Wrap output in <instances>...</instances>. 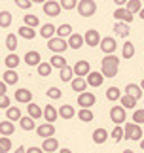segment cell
Returning a JSON list of instances; mask_svg holds the SVG:
<instances>
[{
    "mask_svg": "<svg viewBox=\"0 0 144 153\" xmlns=\"http://www.w3.org/2000/svg\"><path fill=\"white\" fill-rule=\"evenodd\" d=\"M119 72V59L114 55H106L103 61H100V74L104 78H116Z\"/></svg>",
    "mask_w": 144,
    "mask_h": 153,
    "instance_id": "6da1fadb",
    "label": "cell"
},
{
    "mask_svg": "<svg viewBox=\"0 0 144 153\" xmlns=\"http://www.w3.org/2000/svg\"><path fill=\"white\" fill-rule=\"evenodd\" d=\"M142 127L136 123H125L123 127V140H131V142H140L142 140Z\"/></svg>",
    "mask_w": 144,
    "mask_h": 153,
    "instance_id": "7a4b0ae2",
    "label": "cell"
},
{
    "mask_svg": "<svg viewBox=\"0 0 144 153\" xmlns=\"http://www.w3.org/2000/svg\"><path fill=\"white\" fill-rule=\"evenodd\" d=\"M76 10L82 17H91L97 13V2L95 0H78Z\"/></svg>",
    "mask_w": 144,
    "mask_h": 153,
    "instance_id": "3957f363",
    "label": "cell"
},
{
    "mask_svg": "<svg viewBox=\"0 0 144 153\" xmlns=\"http://www.w3.org/2000/svg\"><path fill=\"white\" fill-rule=\"evenodd\" d=\"M47 49L53 51V55H63L64 51L68 49V44L64 38H59V36H53L47 40Z\"/></svg>",
    "mask_w": 144,
    "mask_h": 153,
    "instance_id": "277c9868",
    "label": "cell"
},
{
    "mask_svg": "<svg viewBox=\"0 0 144 153\" xmlns=\"http://www.w3.org/2000/svg\"><path fill=\"white\" fill-rule=\"evenodd\" d=\"M42 10H44V13L47 17H59V13H61V4L55 2V0H46L44 4H42Z\"/></svg>",
    "mask_w": 144,
    "mask_h": 153,
    "instance_id": "5b68a950",
    "label": "cell"
},
{
    "mask_svg": "<svg viewBox=\"0 0 144 153\" xmlns=\"http://www.w3.org/2000/svg\"><path fill=\"white\" fill-rule=\"evenodd\" d=\"M110 121L114 123V125H122V123H125V117H127V111H125V108H122V106H114V108H110Z\"/></svg>",
    "mask_w": 144,
    "mask_h": 153,
    "instance_id": "8992f818",
    "label": "cell"
},
{
    "mask_svg": "<svg viewBox=\"0 0 144 153\" xmlns=\"http://www.w3.org/2000/svg\"><path fill=\"white\" fill-rule=\"evenodd\" d=\"M95 102H97V97L89 91H83V93L78 95V106H80V108H93Z\"/></svg>",
    "mask_w": 144,
    "mask_h": 153,
    "instance_id": "52a82bcc",
    "label": "cell"
},
{
    "mask_svg": "<svg viewBox=\"0 0 144 153\" xmlns=\"http://www.w3.org/2000/svg\"><path fill=\"white\" fill-rule=\"evenodd\" d=\"M100 51H104L106 55H114L116 53V48H118V44H116V38H112V36H106V38H100Z\"/></svg>",
    "mask_w": 144,
    "mask_h": 153,
    "instance_id": "ba28073f",
    "label": "cell"
},
{
    "mask_svg": "<svg viewBox=\"0 0 144 153\" xmlns=\"http://www.w3.org/2000/svg\"><path fill=\"white\" fill-rule=\"evenodd\" d=\"M36 134H38L40 138H50V136H55V125L53 123H42L34 128Z\"/></svg>",
    "mask_w": 144,
    "mask_h": 153,
    "instance_id": "9c48e42d",
    "label": "cell"
},
{
    "mask_svg": "<svg viewBox=\"0 0 144 153\" xmlns=\"http://www.w3.org/2000/svg\"><path fill=\"white\" fill-rule=\"evenodd\" d=\"M100 42V34L95 30V28H89V30L83 34V44L89 45V48H97Z\"/></svg>",
    "mask_w": 144,
    "mask_h": 153,
    "instance_id": "30bf717a",
    "label": "cell"
},
{
    "mask_svg": "<svg viewBox=\"0 0 144 153\" xmlns=\"http://www.w3.org/2000/svg\"><path fill=\"white\" fill-rule=\"evenodd\" d=\"M72 70H74V76H76V78H86V76L91 72V64H89L87 61H78Z\"/></svg>",
    "mask_w": 144,
    "mask_h": 153,
    "instance_id": "8fae6325",
    "label": "cell"
},
{
    "mask_svg": "<svg viewBox=\"0 0 144 153\" xmlns=\"http://www.w3.org/2000/svg\"><path fill=\"white\" fill-rule=\"evenodd\" d=\"M86 81H87V87H100L103 85V81H104V76L100 74V72H89L86 76Z\"/></svg>",
    "mask_w": 144,
    "mask_h": 153,
    "instance_id": "7c38bea8",
    "label": "cell"
},
{
    "mask_svg": "<svg viewBox=\"0 0 144 153\" xmlns=\"http://www.w3.org/2000/svg\"><path fill=\"white\" fill-rule=\"evenodd\" d=\"M42 151H44V153H55V151H59V140L53 138V136L44 138V142H42Z\"/></svg>",
    "mask_w": 144,
    "mask_h": 153,
    "instance_id": "4fadbf2b",
    "label": "cell"
},
{
    "mask_svg": "<svg viewBox=\"0 0 144 153\" xmlns=\"http://www.w3.org/2000/svg\"><path fill=\"white\" fill-rule=\"evenodd\" d=\"M114 19H116V21H123V23H127V25H131V23H133V13H129L125 8H116V10H114Z\"/></svg>",
    "mask_w": 144,
    "mask_h": 153,
    "instance_id": "5bb4252c",
    "label": "cell"
},
{
    "mask_svg": "<svg viewBox=\"0 0 144 153\" xmlns=\"http://www.w3.org/2000/svg\"><path fill=\"white\" fill-rule=\"evenodd\" d=\"M67 44H68V49H80V48H83V36L78 32H72L67 38Z\"/></svg>",
    "mask_w": 144,
    "mask_h": 153,
    "instance_id": "9a60e30c",
    "label": "cell"
},
{
    "mask_svg": "<svg viewBox=\"0 0 144 153\" xmlns=\"http://www.w3.org/2000/svg\"><path fill=\"white\" fill-rule=\"evenodd\" d=\"M42 117H44L47 123H55L57 117H59V111L53 108L51 104H47V106H44V110H42Z\"/></svg>",
    "mask_w": 144,
    "mask_h": 153,
    "instance_id": "2e32d148",
    "label": "cell"
},
{
    "mask_svg": "<svg viewBox=\"0 0 144 153\" xmlns=\"http://www.w3.org/2000/svg\"><path fill=\"white\" fill-rule=\"evenodd\" d=\"M42 62V55L38 51H27L25 53V64H28V66H38V64Z\"/></svg>",
    "mask_w": 144,
    "mask_h": 153,
    "instance_id": "e0dca14e",
    "label": "cell"
},
{
    "mask_svg": "<svg viewBox=\"0 0 144 153\" xmlns=\"http://www.w3.org/2000/svg\"><path fill=\"white\" fill-rule=\"evenodd\" d=\"M15 100L23 102V104H28V102H32V93L28 89H25V87H21V89L15 91Z\"/></svg>",
    "mask_w": 144,
    "mask_h": 153,
    "instance_id": "ac0fdd59",
    "label": "cell"
},
{
    "mask_svg": "<svg viewBox=\"0 0 144 153\" xmlns=\"http://www.w3.org/2000/svg\"><path fill=\"white\" fill-rule=\"evenodd\" d=\"M70 87H72V91H74V93L80 95V93L87 91V81H86V78H72Z\"/></svg>",
    "mask_w": 144,
    "mask_h": 153,
    "instance_id": "d6986e66",
    "label": "cell"
},
{
    "mask_svg": "<svg viewBox=\"0 0 144 153\" xmlns=\"http://www.w3.org/2000/svg\"><path fill=\"white\" fill-rule=\"evenodd\" d=\"M108 136H110V134H108V131L106 128H95L93 131V142L97 144V146H100V144H104L106 140H108Z\"/></svg>",
    "mask_w": 144,
    "mask_h": 153,
    "instance_id": "ffe728a7",
    "label": "cell"
},
{
    "mask_svg": "<svg viewBox=\"0 0 144 153\" xmlns=\"http://www.w3.org/2000/svg\"><path fill=\"white\" fill-rule=\"evenodd\" d=\"M114 32H116L118 36H122V38H127L129 32H131V27L127 25V23H123V21H116V25H114Z\"/></svg>",
    "mask_w": 144,
    "mask_h": 153,
    "instance_id": "44dd1931",
    "label": "cell"
},
{
    "mask_svg": "<svg viewBox=\"0 0 144 153\" xmlns=\"http://www.w3.org/2000/svg\"><path fill=\"white\" fill-rule=\"evenodd\" d=\"M23 117L21 114V110L19 108H14V106H10V108H6V119L11 121V123H17Z\"/></svg>",
    "mask_w": 144,
    "mask_h": 153,
    "instance_id": "7402d4cb",
    "label": "cell"
},
{
    "mask_svg": "<svg viewBox=\"0 0 144 153\" xmlns=\"http://www.w3.org/2000/svg\"><path fill=\"white\" fill-rule=\"evenodd\" d=\"M57 111H59V117H63V119H67V121H68V119H72V117L76 115V110L72 108L70 104H63Z\"/></svg>",
    "mask_w": 144,
    "mask_h": 153,
    "instance_id": "603a6c76",
    "label": "cell"
},
{
    "mask_svg": "<svg viewBox=\"0 0 144 153\" xmlns=\"http://www.w3.org/2000/svg\"><path fill=\"white\" fill-rule=\"evenodd\" d=\"M125 95H129V97H133V98H142V89H140V85H136V83H127V87H125Z\"/></svg>",
    "mask_w": 144,
    "mask_h": 153,
    "instance_id": "cb8c5ba5",
    "label": "cell"
},
{
    "mask_svg": "<svg viewBox=\"0 0 144 153\" xmlns=\"http://www.w3.org/2000/svg\"><path fill=\"white\" fill-rule=\"evenodd\" d=\"M19 62H21V59H19V55H15V53H8V57H6V61H4L8 70H15L19 66Z\"/></svg>",
    "mask_w": 144,
    "mask_h": 153,
    "instance_id": "d4e9b609",
    "label": "cell"
},
{
    "mask_svg": "<svg viewBox=\"0 0 144 153\" xmlns=\"http://www.w3.org/2000/svg\"><path fill=\"white\" fill-rule=\"evenodd\" d=\"M15 132V125L11 121H2L0 123V136H11V134Z\"/></svg>",
    "mask_w": 144,
    "mask_h": 153,
    "instance_id": "484cf974",
    "label": "cell"
},
{
    "mask_svg": "<svg viewBox=\"0 0 144 153\" xmlns=\"http://www.w3.org/2000/svg\"><path fill=\"white\" fill-rule=\"evenodd\" d=\"M136 98H133V97H129V95H122V98H119V106L122 108H125V110H133V108H136Z\"/></svg>",
    "mask_w": 144,
    "mask_h": 153,
    "instance_id": "4316f807",
    "label": "cell"
},
{
    "mask_svg": "<svg viewBox=\"0 0 144 153\" xmlns=\"http://www.w3.org/2000/svg\"><path fill=\"white\" fill-rule=\"evenodd\" d=\"M70 34H72V27L68 25V23H63V25H59L55 28V36H59V38H64V40H67Z\"/></svg>",
    "mask_w": 144,
    "mask_h": 153,
    "instance_id": "83f0119b",
    "label": "cell"
},
{
    "mask_svg": "<svg viewBox=\"0 0 144 153\" xmlns=\"http://www.w3.org/2000/svg\"><path fill=\"white\" fill-rule=\"evenodd\" d=\"M40 36L46 38V40L53 38V36H55V27H53L51 23H46V25H42V27H40Z\"/></svg>",
    "mask_w": 144,
    "mask_h": 153,
    "instance_id": "f1b7e54d",
    "label": "cell"
},
{
    "mask_svg": "<svg viewBox=\"0 0 144 153\" xmlns=\"http://www.w3.org/2000/svg\"><path fill=\"white\" fill-rule=\"evenodd\" d=\"M27 111H28V117H32V119H40L42 117V108L38 104H34V102H28L27 104Z\"/></svg>",
    "mask_w": 144,
    "mask_h": 153,
    "instance_id": "f546056e",
    "label": "cell"
},
{
    "mask_svg": "<svg viewBox=\"0 0 144 153\" xmlns=\"http://www.w3.org/2000/svg\"><path fill=\"white\" fill-rule=\"evenodd\" d=\"M19 36L21 38H25V40H34L36 38V30L32 27H27V25H23V27H19Z\"/></svg>",
    "mask_w": 144,
    "mask_h": 153,
    "instance_id": "4dcf8cb0",
    "label": "cell"
},
{
    "mask_svg": "<svg viewBox=\"0 0 144 153\" xmlns=\"http://www.w3.org/2000/svg\"><path fill=\"white\" fill-rule=\"evenodd\" d=\"M93 111L91 108H80V111H78V119H80L82 123H91L93 121Z\"/></svg>",
    "mask_w": 144,
    "mask_h": 153,
    "instance_id": "1f68e13d",
    "label": "cell"
},
{
    "mask_svg": "<svg viewBox=\"0 0 144 153\" xmlns=\"http://www.w3.org/2000/svg\"><path fill=\"white\" fill-rule=\"evenodd\" d=\"M2 78H4V83L6 85H15L17 81H19V76H17L15 70H6Z\"/></svg>",
    "mask_w": 144,
    "mask_h": 153,
    "instance_id": "d6a6232c",
    "label": "cell"
},
{
    "mask_svg": "<svg viewBox=\"0 0 144 153\" xmlns=\"http://www.w3.org/2000/svg\"><path fill=\"white\" fill-rule=\"evenodd\" d=\"M72 76H74V70H72L68 64L64 68L59 70V78H61V81H64V83H70V81H72Z\"/></svg>",
    "mask_w": 144,
    "mask_h": 153,
    "instance_id": "836d02e7",
    "label": "cell"
},
{
    "mask_svg": "<svg viewBox=\"0 0 144 153\" xmlns=\"http://www.w3.org/2000/svg\"><path fill=\"white\" fill-rule=\"evenodd\" d=\"M19 127L23 128V131H34V128H36V123H34V119H32V117H21V119H19Z\"/></svg>",
    "mask_w": 144,
    "mask_h": 153,
    "instance_id": "e575fe53",
    "label": "cell"
},
{
    "mask_svg": "<svg viewBox=\"0 0 144 153\" xmlns=\"http://www.w3.org/2000/svg\"><path fill=\"white\" fill-rule=\"evenodd\" d=\"M123 8L127 10L129 13H133V15H135V13H139V11H140L142 2H140V0H127V4H125Z\"/></svg>",
    "mask_w": 144,
    "mask_h": 153,
    "instance_id": "d590c367",
    "label": "cell"
},
{
    "mask_svg": "<svg viewBox=\"0 0 144 153\" xmlns=\"http://www.w3.org/2000/svg\"><path fill=\"white\" fill-rule=\"evenodd\" d=\"M50 64H51V68H64L67 66V59H64L63 55H53L51 59H50Z\"/></svg>",
    "mask_w": 144,
    "mask_h": 153,
    "instance_id": "8d00e7d4",
    "label": "cell"
},
{
    "mask_svg": "<svg viewBox=\"0 0 144 153\" xmlns=\"http://www.w3.org/2000/svg\"><path fill=\"white\" fill-rule=\"evenodd\" d=\"M11 21H14V15L10 13V11H0V28H8L11 25Z\"/></svg>",
    "mask_w": 144,
    "mask_h": 153,
    "instance_id": "74e56055",
    "label": "cell"
},
{
    "mask_svg": "<svg viewBox=\"0 0 144 153\" xmlns=\"http://www.w3.org/2000/svg\"><path fill=\"white\" fill-rule=\"evenodd\" d=\"M36 70H38V76H40V78H47V76L51 74L53 68H51L50 62H40L38 66H36Z\"/></svg>",
    "mask_w": 144,
    "mask_h": 153,
    "instance_id": "f35d334b",
    "label": "cell"
},
{
    "mask_svg": "<svg viewBox=\"0 0 144 153\" xmlns=\"http://www.w3.org/2000/svg\"><path fill=\"white\" fill-rule=\"evenodd\" d=\"M106 98L112 100V102H116V100L122 98V91H119L118 87H108V89H106Z\"/></svg>",
    "mask_w": 144,
    "mask_h": 153,
    "instance_id": "ab89813d",
    "label": "cell"
},
{
    "mask_svg": "<svg viewBox=\"0 0 144 153\" xmlns=\"http://www.w3.org/2000/svg\"><path fill=\"white\" fill-rule=\"evenodd\" d=\"M122 55H123V59H133V55H135V45H133V42H125L123 44Z\"/></svg>",
    "mask_w": 144,
    "mask_h": 153,
    "instance_id": "60d3db41",
    "label": "cell"
},
{
    "mask_svg": "<svg viewBox=\"0 0 144 153\" xmlns=\"http://www.w3.org/2000/svg\"><path fill=\"white\" fill-rule=\"evenodd\" d=\"M6 48H8L10 53H14L17 49V36L15 34H8V36H6Z\"/></svg>",
    "mask_w": 144,
    "mask_h": 153,
    "instance_id": "b9f144b4",
    "label": "cell"
},
{
    "mask_svg": "<svg viewBox=\"0 0 144 153\" xmlns=\"http://www.w3.org/2000/svg\"><path fill=\"white\" fill-rule=\"evenodd\" d=\"M110 136H112L114 142H122V140H123V127H122V125H116Z\"/></svg>",
    "mask_w": 144,
    "mask_h": 153,
    "instance_id": "7bdbcfd3",
    "label": "cell"
},
{
    "mask_svg": "<svg viewBox=\"0 0 144 153\" xmlns=\"http://www.w3.org/2000/svg\"><path fill=\"white\" fill-rule=\"evenodd\" d=\"M133 123L136 125H144V108H139L133 111Z\"/></svg>",
    "mask_w": 144,
    "mask_h": 153,
    "instance_id": "ee69618b",
    "label": "cell"
},
{
    "mask_svg": "<svg viewBox=\"0 0 144 153\" xmlns=\"http://www.w3.org/2000/svg\"><path fill=\"white\" fill-rule=\"evenodd\" d=\"M23 19H25V25H27V27H32V28H34V27H38V25H40V19H38L36 15H32V13L25 15Z\"/></svg>",
    "mask_w": 144,
    "mask_h": 153,
    "instance_id": "f6af8a7d",
    "label": "cell"
},
{
    "mask_svg": "<svg viewBox=\"0 0 144 153\" xmlns=\"http://www.w3.org/2000/svg\"><path fill=\"white\" fill-rule=\"evenodd\" d=\"M61 8L63 10H68V11H72V10H76V6H78V0H61Z\"/></svg>",
    "mask_w": 144,
    "mask_h": 153,
    "instance_id": "bcb514c9",
    "label": "cell"
},
{
    "mask_svg": "<svg viewBox=\"0 0 144 153\" xmlns=\"http://www.w3.org/2000/svg\"><path fill=\"white\" fill-rule=\"evenodd\" d=\"M0 148H2L6 153H10V149H11V140H10V136H2V138H0Z\"/></svg>",
    "mask_w": 144,
    "mask_h": 153,
    "instance_id": "7dc6e473",
    "label": "cell"
},
{
    "mask_svg": "<svg viewBox=\"0 0 144 153\" xmlns=\"http://www.w3.org/2000/svg\"><path fill=\"white\" fill-rule=\"evenodd\" d=\"M47 97L59 100V98L63 97V93H61V89H57V87H50V89H47Z\"/></svg>",
    "mask_w": 144,
    "mask_h": 153,
    "instance_id": "c3c4849f",
    "label": "cell"
},
{
    "mask_svg": "<svg viewBox=\"0 0 144 153\" xmlns=\"http://www.w3.org/2000/svg\"><path fill=\"white\" fill-rule=\"evenodd\" d=\"M15 6L21 10H31L32 8V2L31 0H15Z\"/></svg>",
    "mask_w": 144,
    "mask_h": 153,
    "instance_id": "681fc988",
    "label": "cell"
},
{
    "mask_svg": "<svg viewBox=\"0 0 144 153\" xmlns=\"http://www.w3.org/2000/svg\"><path fill=\"white\" fill-rule=\"evenodd\" d=\"M10 97L8 95H0V108L2 110H6V108H10Z\"/></svg>",
    "mask_w": 144,
    "mask_h": 153,
    "instance_id": "f907efd6",
    "label": "cell"
},
{
    "mask_svg": "<svg viewBox=\"0 0 144 153\" xmlns=\"http://www.w3.org/2000/svg\"><path fill=\"white\" fill-rule=\"evenodd\" d=\"M25 153H44V151H42V148H36V146H32V148L25 149Z\"/></svg>",
    "mask_w": 144,
    "mask_h": 153,
    "instance_id": "816d5d0a",
    "label": "cell"
},
{
    "mask_svg": "<svg viewBox=\"0 0 144 153\" xmlns=\"http://www.w3.org/2000/svg\"><path fill=\"white\" fill-rule=\"evenodd\" d=\"M6 89H8V85L4 81H0V95H6Z\"/></svg>",
    "mask_w": 144,
    "mask_h": 153,
    "instance_id": "f5cc1de1",
    "label": "cell"
},
{
    "mask_svg": "<svg viewBox=\"0 0 144 153\" xmlns=\"http://www.w3.org/2000/svg\"><path fill=\"white\" fill-rule=\"evenodd\" d=\"M114 4H116L118 8H123V6L127 4V0H114Z\"/></svg>",
    "mask_w": 144,
    "mask_h": 153,
    "instance_id": "db71d44e",
    "label": "cell"
},
{
    "mask_svg": "<svg viewBox=\"0 0 144 153\" xmlns=\"http://www.w3.org/2000/svg\"><path fill=\"white\" fill-rule=\"evenodd\" d=\"M15 153H25V148H23V146H21V148H17Z\"/></svg>",
    "mask_w": 144,
    "mask_h": 153,
    "instance_id": "11a10c76",
    "label": "cell"
},
{
    "mask_svg": "<svg viewBox=\"0 0 144 153\" xmlns=\"http://www.w3.org/2000/svg\"><path fill=\"white\" fill-rule=\"evenodd\" d=\"M31 2H32V4H44L46 0H31Z\"/></svg>",
    "mask_w": 144,
    "mask_h": 153,
    "instance_id": "9f6ffc18",
    "label": "cell"
},
{
    "mask_svg": "<svg viewBox=\"0 0 144 153\" xmlns=\"http://www.w3.org/2000/svg\"><path fill=\"white\" fill-rule=\"evenodd\" d=\"M59 153H72L70 149H67V148H63V149H59Z\"/></svg>",
    "mask_w": 144,
    "mask_h": 153,
    "instance_id": "6f0895ef",
    "label": "cell"
},
{
    "mask_svg": "<svg viewBox=\"0 0 144 153\" xmlns=\"http://www.w3.org/2000/svg\"><path fill=\"white\" fill-rule=\"evenodd\" d=\"M139 15H140V19H144V8H140V11H139Z\"/></svg>",
    "mask_w": 144,
    "mask_h": 153,
    "instance_id": "680465c9",
    "label": "cell"
},
{
    "mask_svg": "<svg viewBox=\"0 0 144 153\" xmlns=\"http://www.w3.org/2000/svg\"><path fill=\"white\" fill-rule=\"evenodd\" d=\"M140 149L144 151V136H142V140H140Z\"/></svg>",
    "mask_w": 144,
    "mask_h": 153,
    "instance_id": "91938a15",
    "label": "cell"
},
{
    "mask_svg": "<svg viewBox=\"0 0 144 153\" xmlns=\"http://www.w3.org/2000/svg\"><path fill=\"white\" fill-rule=\"evenodd\" d=\"M140 89H142V93H144V78H142V81H140Z\"/></svg>",
    "mask_w": 144,
    "mask_h": 153,
    "instance_id": "94428289",
    "label": "cell"
},
{
    "mask_svg": "<svg viewBox=\"0 0 144 153\" xmlns=\"http://www.w3.org/2000/svg\"><path fill=\"white\" fill-rule=\"evenodd\" d=\"M123 153H135V151H133V149H125Z\"/></svg>",
    "mask_w": 144,
    "mask_h": 153,
    "instance_id": "6125c7cd",
    "label": "cell"
},
{
    "mask_svg": "<svg viewBox=\"0 0 144 153\" xmlns=\"http://www.w3.org/2000/svg\"><path fill=\"white\" fill-rule=\"evenodd\" d=\"M0 153H6V151H4V149H2V148H0Z\"/></svg>",
    "mask_w": 144,
    "mask_h": 153,
    "instance_id": "be15d7a7",
    "label": "cell"
}]
</instances>
